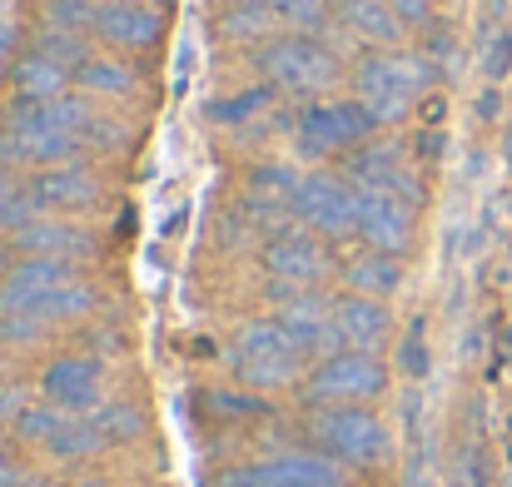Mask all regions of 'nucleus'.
Masks as SVG:
<instances>
[{
  "instance_id": "nucleus-7",
  "label": "nucleus",
  "mask_w": 512,
  "mask_h": 487,
  "mask_svg": "<svg viewBox=\"0 0 512 487\" xmlns=\"http://www.w3.org/2000/svg\"><path fill=\"white\" fill-rule=\"evenodd\" d=\"M334 259H329V239H319L314 229H279L264 244V274L274 284V299L289 294H309L329 279Z\"/></svg>"
},
{
  "instance_id": "nucleus-13",
  "label": "nucleus",
  "mask_w": 512,
  "mask_h": 487,
  "mask_svg": "<svg viewBox=\"0 0 512 487\" xmlns=\"http://www.w3.org/2000/svg\"><path fill=\"white\" fill-rule=\"evenodd\" d=\"M40 393H45V403H60L70 413H100L105 373L90 353H65V358H50V368L40 373Z\"/></svg>"
},
{
  "instance_id": "nucleus-15",
  "label": "nucleus",
  "mask_w": 512,
  "mask_h": 487,
  "mask_svg": "<svg viewBox=\"0 0 512 487\" xmlns=\"http://www.w3.org/2000/svg\"><path fill=\"white\" fill-rule=\"evenodd\" d=\"M25 259H65V264H75V259H85V254H95V239H90V229H80V224H65V219H50V214H35V219H25L20 229H15V239H10Z\"/></svg>"
},
{
  "instance_id": "nucleus-14",
  "label": "nucleus",
  "mask_w": 512,
  "mask_h": 487,
  "mask_svg": "<svg viewBox=\"0 0 512 487\" xmlns=\"http://www.w3.org/2000/svg\"><path fill=\"white\" fill-rule=\"evenodd\" d=\"M70 279H80L75 274V264H65V259H20L10 274H5V284H0V314H35L50 294H60Z\"/></svg>"
},
{
  "instance_id": "nucleus-33",
  "label": "nucleus",
  "mask_w": 512,
  "mask_h": 487,
  "mask_svg": "<svg viewBox=\"0 0 512 487\" xmlns=\"http://www.w3.org/2000/svg\"><path fill=\"white\" fill-rule=\"evenodd\" d=\"M45 333H50V324H40L35 314H5L0 319V343H10V348H30Z\"/></svg>"
},
{
  "instance_id": "nucleus-25",
  "label": "nucleus",
  "mask_w": 512,
  "mask_h": 487,
  "mask_svg": "<svg viewBox=\"0 0 512 487\" xmlns=\"http://www.w3.org/2000/svg\"><path fill=\"white\" fill-rule=\"evenodd\" d=\"M80 85L90 95H130L135 90V70L120 60H85L80 65Z\"/></svg>"
},
{
  "instance_id": "nucleus-28",
  "label": "nucleus",
  "mask_w": 512,
  "mask_h": 487,
  "mask_svg": "<svg viewBox=\"0 0 512 487\" xmlns=\"http://www.w3.org/2000/svg\"><path fill=\"white\" fill-rule=\"evenodd\" d=\"M269 100H274V85H259V90H239V95H229V100L209 105V120H219V125H239V120L259 115V110H264Z\"/></svg>"
},
{
  "instance_id": "nucleus-26",
  "label": "nucleus",
  "mask_w": 512,
  "mask_h": 487,
  "mask_svg": "<svg viewBox=\"0 0 512 487\" xmlns=\"http://www.w3.org/2000/svg\"><path fill=\"white\" fill-rule=\"evenodd\" d=\"M229 5H249V10H264L269 20L279 25H319L324 20V0H229Z\"/></svg>"
},
{
  "instance_id": "nucleus-23",
  "label": "nucleus",
  "mask_w": 512,
  "mask_h": 487,
  "mask_svg": "<svg viewBox=\"0 0 512 487\" xmlns=\"http://www.w3.org/2000/svg\"><path fill=\"white\" fill-rule=\"evenodd\" d=\"M75 413L70 408H60V403H40V408H25L20 418H15V433L25 438V443H55L60 433H65V423H70Z\"/></svg>"
},
{
  "instance_id": "nucleus-6",
  "label": "nucleus",
  "mask_w": 512,
  "mask_h": 487,
  "mask_svg": "<svg viewBox=\"0 0 512 487\" xmlns=\"http://www.w3.org/2000/svg\"><path fill=\"white\" fill-rule=\"evenodd\" d=\"M388 388V368L378 353H358L339 348L329 358L314 363V373L304 378V398L314 408H353V403H373Z\"/></svg>"
},
{
  "instance_id": "nucleus-36",
  "label": "nucleus",
  "mask_w": 512,
  "mask_h": 487,
  "mask_svg": "<svg viewBox=\"0 0 512 487\" xmlns=\"http://www.w3.org/2000/svg\"><path fill=\"white\" fill-rule=\"evenodd\" d=\"M75 487H110V483H100V478H85V483H75Z\"/></svg>"
},
{
  "instance_id": "nucleus-24",
  "label": "nucleus",
  "mask_w": 512,
  "mask_h": 487,
  "mask_svg": "<svg viewBox=\"0 0 512 487\" xmlns=\"http://www.w3.org/2000/svg\"><path fill=\"white\" fill-rule=\"evenodd\" d=\"M204 408L209 418H224V423H249V418H264L269 413V398H259L254 388H239V393H204Z\"/></svg>"
},
{
  "instance_id": "nucleus-39",
  "label": "nucleus",
  "mask_w": 512,
  "mask_h": 487,
  "mask_svg": "<svg viewBox=\"0 0 512 487\" xmlns=\"http://www.w3.org/2000/svg\"><path fill=\"white\" fill-rule=\"evenodd\" d=\"M105 5H120V0H105Z\"/></svg>"
},
{
  "instance_id": "nucleus-35",
  "label": "nucleus",
  "mask_w": 512,
  "mask_h": 487,
  "mask_svg": "<svg viewBox=\"0 0 512 487\" xmlns=\"http://www.w3.org/2000/svg\"><path fill=\"white\" fill-rule=\"evenodd\" d=\"M209 487H254V473H249V463H239V468H219Z\"/></svg>"
},
{
  "instance_id": "nucleus-10",
  "label": "nucleus",
  "mask_w": 512,
  "mask_h": 487,
  "mask_svg": "<svg viewBox=\"0 0 512 487\" xmlns=\"http://www.w3.org/2000/svg\"><path fill=\"white\" fill-rule=\"evenodd\" d=\"M279 324L289 328V338H294V348L304 353V358H329V353H339L343 338H339V304H329L324 294H289V299H279V314H274Z\"/></svg>"
},
{
  "instance_id": "nucleus-16",
  "label": "nucleus",
  "mask_w": 512,
  "mask_h": 487,
  "mask_svg": "<svg viewBox=\"0 0 512 487\" xmlns=\"http://www.w3.org/2000/svg\"><path fill=\"white\" fill-rule=\"evenodd\" d=\"M95 35L115 50H155L165 35V15L140 5V0H120V5H100L95 10Z\"/></svg>"
},
{
  "instance_id": "nucleus-1",
  "label": "nucleus",
  "mask_w": 512,
  "mask_h": 487,
  "mask_svg": "<svg viewBox=\"0 0 512 487\" xmlns=\"http://www.w3.org/2000/svg\"><path fill=\"white\" fill-rule=\"evenodd\" d=\"M95 125L90 100L80 95H55V100H20L5 115L0 130V155L15 164H75V155L85 150V135Z\"/></svg>"
},
{
  "instance_id": "nucleus-37",
  "label": "nucleus",
  "mask_w": 512,
  "mask_h": 487,
  "mask_svg": "<svg viewBox=\"0 0 512 487\" xmlns=\"http://www.w3.org/2000/svg\"><path fill=\"white\" fill-rule=\"evenodd\" d=\"M25 487H45V483H35V478H25Z\"/></svg>"
},
{
  "instance_id": "nucleus-11",
  "label": "nucleus",
  "mask_w": 512,
  "mask_h": 487,
  "mask_svg": "<svg viewBox=\"0 0 512 487\" xmlns=\"http://www.w3.org/2000/svg\"><path fill=\"white\" fill-rule=\"evenodd\" d=\"M249 473H254V487H353V468L324 448L274 453L264 463H249Z\"/></svg>"
},
{
  "instance_id": "nucleus-31",
  "label": "nucleus",
  "mask_w": 512,
  "mask_h": 487,
  "mask_svg": "<svg viewBox=\"0 0 512 487\" xmlns=\"http://www.w3.org/2000/svg\"><path fill=\"white\" fill-rule=\"evenodd\" d=\"M95 0H50L45 5V15H50V25H60V30H75V35H85V30H95Z\"/></svg>"
},
{
  "instance_id": "nucleus-17",
  "label": "nucleus",
  "mask_w": 512,
  "mask_h": 487,
  "mask_svg": "<svg viewBox=\"0 0 512 487\" xmlns=\"http://www.w3.org/2000/svg\"><path fill=\"white\" fill-rule=\"evenodd\" d=\"M348 179L363 184V189H388V194H403V199L413 194L418 199V179H413V169H408L398 145H363V150H353Z\"/></svg>"
},
{
  "instance_id": "nucleus-18",
  "label": "nucleus",
  "mask_w": 512,
  "mask_h": 487,
  "mask_svg": "<svg viewBox=\"0 0 512 487\" xmlns=\"http://www.w3.org/2000/svg\"><path fill=\"white\" fill-rule=\"evenodd\" d=\"M30 199H35L40 214L45 209H90L100 199V179L85 164H55L30 184Z\"/></svg>"
},
{
  "instance_id": "nucleus-8",
  "label": "nucleus",
  "mask_w": 512,
  "mask_h": 487,
  "mask_svg": "<svg viewBox=\"0 0 512 487\" xmlns=\"http://www.w3.org/2000/svg\"><path fill=\"white\" fill-rule=\"evenodd\" d=\"M304 229H314L319 239L339 244L358 234V184L339 179V174H304L299 189H294V204Z\"/></svg>"
},
{
  "instance_id": "nucleus-27",
  "label": "nucleus",
  "mask_w": 512,
  "mask_h": 487,
  "mask_svg": "<svg viewBox=\"0 0 512 487\" xmlns=\"http://www.w3.org/2000/svg\"><path fill=\"white\" fill-rule=\"evenodd\" d=\"M95 423H100L105 443H130V438L145 433V413L130 408V403H105V408L95 413Z\"/></svg>"
},
{
  "instance_id": "nucleus-32",
  "label": "nucleus",
  "mask_w": 512,
  "mask_h": 487,
  "mask_svg": "<svg viewBox=\"0 0 512 487\" xmlns=\"http://www.w3.org/2000/svg\"><path fill=\"white\" fill-rule=\"evenodd\" d=\"M35 214H40V209H35L30 189H15V184L0 174V229H5V224H15V229H20V224H25V219H35Z\"/></svg>"
},
{
  "instance_id": "nucleus-21",
  "label": "nucleus",
  "mask_w": 512,
  "mask_h": 487,
  "mask_svg": "<svg viewBox=\"0 0 512 487\" xmlns=\"http://www.w3.org/2000/svg\"><path fill=\"white\" fill-rule=\"evenodd\" d=\"M15 90H20V100H55V95H70V70H65L60 60L30 50V55H20V65H15Z\"/></svg>"
},
{
  "instance_id": "nucleus-29",
  "label": "nucleus",
  "mask_w": 512,
  "mask_h": 487,
  "mask_svg": "<svg viewBox=\"0 0 512 487\" xmlns=\"http://www.w3.org/2000/svg\"><path fill=\"white\" fill-rule=\"evenodd\" d=\"M35 50H40V55H50V60H60L65 70L90 60V55H85V40H80L75 30H60V25H45V30H40V40H35Z\"/></svg>"
},
{
  "instance_id": "nucleus-22",
  "label": "nucleus",
  "mask_w": 512,
  "mask_h": 487,
  "mask_svg": "<svg viewBox=\"0 0 512 487\" xmlns=\"http://www.w3.org/2000/svg\"><path fill=\"white\" fill-rule=\"evenodd\" d=\"M343 279H348L353 294H373V299H383V294H393V289L403 284V264H398V254H378V249H368V254H358V259L343 264Z\"/></svg>"
},
{
  "instance_id": "nucleus-30",
  "label": "nucleus",
  "mask_w": 512,
  "mask_h": 487,
  "mask_svg": "<svg viewBox=\"0 0 512 487\" xmlns=\"http://www.w3.org/2000/svg\"><path fill=\"white\" fill-rule=\"evenodd\" d=\"M274 25H279V20H269L264 10H249V5H229L224 20H219V30H224L229 40H264Z\"/></svg>"
},
{
  "instance_id": "nucleus-3",
  "label": "nucleus",
  "mask_w": 512,
  "mask_h": 487,
  "mask_svg": "<svg viewBox=\"0 0 512 487\" xmlns=\"http://www.w3.org/2000/svg\"><path fill=\"white\" fill-rule=\"evenodd\" d=\"M229 363H234V373H239L244 388H254V393H274V388L299 383L309 358L294 348L289 328L279 324V319H249V324L239 328V338H234Z\"/></svg>"
},
{
  "instance_id": "nucleus-2",
  "label": "nucleus",
  "mask_w": 512,
  "mask_h": 487,
  "mask_svg": "<svg viewBox=\"0 0 512 487\" xmlns=\"http://www.w3.org/2000/svg\"><path fill=\"white\" fill-rule=\"evenodd\" d=\"M433 70L423 55H408V50H378V55H363V65L353 70V90L358 100L368 105V115L378 125H393L413 110V100L428 90Z\"/></svg>"
},
{
  "instance_id": "nucleus-38",
  "label": "nucleus",
  "mask_w": 512,
  "mask_h": 487,
  "mask_svg": "<svg viewBox=\"0 0 512 487\" xmlns=\"http://www.w3.org/2000/svg\"><path fill=\"white\" fill-rule=\"evenodd\" d=\"M0 463H5V443H0Z\"/></svg>"
},
{
  "instance_id": "nucleus-34",
  "label": "nucleus",
  "mask_w": 512,
  "mask_h": 487,
  "mask_svg": "<svg viewBox=\"0 0 512 487\" xmlns=\"http://www.w3.org/2000/svg\"><path fill=\"white\" fill-rule=\"evenodd\" d=\"M393 5V15L403 20V25H423L428 15H433V0H388Z\"/></svg>"
},
{
  "instance_id": "nucleus-4",
  "label": "nucleus",
  "mask_w": 512,
  "mask_h": 487,
  "mask_svg": "<svg viewBox=\"0 0 512 487\" xmlns=\"http://www.w3.org/2000/svg\"><path fill=\"white\" fill-rule=\"evenodd\" d=\"M254 65L264 70V80H269L274 90H289V95H324V90H334V80H339V55H334L324 40L304 35V30H294V35H269V40L254 50Z\"/></svg>"
},
{
  "instance_id": "nucleus-19",
  "label": "nucleus",
  "mask_w": 512,
  "mask_h": 487,
  "mask_svg": "<svg viewBox=\"0 0 512 487\" xmlns=\"http://www.w3.org/2000/svg\"><path fill=\"white\" fill-rule=\"evenodd\" d=\"M393 333V314L383 309V299L373 294H348L339 299V338L343 348H358V353H378Z\"/></svg>"
},
{
  "instance_id": "nucleus-12",
  "label": "nucleus",
  "mask_w": 512,
  "mask_h": 487,
  "mask_svg": "<svg viewBox=\"0 0 512 487\" xmlns=\"http://www.w3.org/2000/svg\"><path fill=\"white\" fill-rule=\"evenodd\" d=\"M358 239L378 254H408L413 244V209L403 194L388 189H363L358 184Z\"/></svg>"
},
{
  "instance_id": "nucleus-9",
  "label": "nucleus",
  "mask_w": 512,
  "mask_h": 487,
  "mask_svg": "<svg viewBox=\"0 0 512 487\" xmlns=\"http://www.w3.org/2000/svg\"><path fill=\"white\" fill-rule=\"evenodd\" d=\"M373 130H378V120L368 115L363 100H314V105L299 115V125H294L299 150L314 155V160H319V155H343V150L368 145Z\"/></svg>"
},
{
  "instance_id": "nucleus-5",
  "label": "nucleus",
  "mask_w": 512,
  "mask_h": 487,
  "mask_svg": "<svg viewBox=\"0 0 512 487\" xmlns=\"http://www.w3.org/2000/svg\"><path fill=\"white\" fill-rule=\"evenodd\" d=\"M309 438H314V448L334 453L348 468H378L393 453V438H388L383 418L368 413L363 403H353V408H314L309 413Z\"/></svg>"
},
{
  "instance_id": "nucleus-20",
  "label": "nucleus",
  "mask_w": 512,
  "mask_h": 487,
  "mask_svg": "<svg viewBox=\"0 0 512 487\" xmlns=\"http://www.w3.org/2000/svg\"><path fill=\"white\" fill-rule=\"evenodd\" d=\"M339 20L353 35L373 40V45H398L403 40V20L393 15L388 0H339Z\"/></svg>"
}]
</instances>
